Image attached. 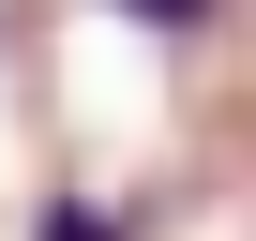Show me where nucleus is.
<instances>
[{
	"label": "nucleus",
	"mask_w": 256,
	"mask_h": 241,
	"mask_svg": "<svg viewBox=\"0 0 256 241\" xmlns=\"http://www.w3.org/2000/svg\"><path fill=\"white\" fill-rule=\"evenodd\" d=\"M30 241H120V211H106V196H46V226H30Z\"/></svg>",
	"instance_id": "nucleus-1"
}]
</instances>
